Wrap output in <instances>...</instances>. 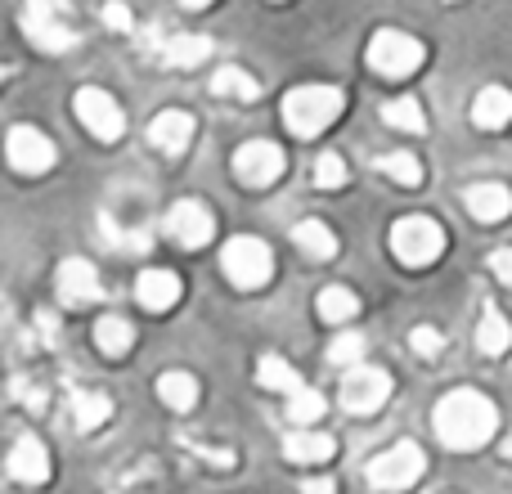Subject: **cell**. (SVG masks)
<instances>
[{
	"instance_id": "cell-1",
	"label": "cell",
	"mask_w": 512,
	"mask_h": 494,
	"mask_svg": "<svg viewBox=\"0 0 512 494\" xmlns=\"http://www.w3.org/2000/svg\"><path fill=\"white\" fill-rule=\"evenodd\" d=\"M499 427V409L490 405V396L481 391H450V396L436 405V436H441L450 450H481V445L495 436Z\"/></svg>"
},
{
	"instance_id": "cell-2",
	"label": "cell",
	"mask_w": 512,
	"mask_h": 494,
	"mask_svg": "<svg viewBox=\"0 0 512 494\" xmlns=\"http://www.w3.org/2000/svg\"><path fill=\"white\" fill-rule=\"evenodd\" d=\"M342 108H346V95L337 86H297L283 99V126L292 135H301V140H310L324 126H333L342 117Z\"/></svg>"
},
{
	"instance_id": "cell-3",
	"label": "cell",
	"mask_w": 512,
	"mask_h": 494,
	"mask_svg": "<svg viewBox=\"0 0 512 494\" xmlns=\"http://www.w3.org/2000/svg\"><path fill=\"white\" fill-rule=\"evenodd\" d=\"M427 472V454H423V445L418 441H396L391 450H382L378 459L364 468V477H369V486L373 490H387V494H396V490H409L418 477Z\"/></svg>"
},
{
	"instance_id": "cell-4",
	"label": "cell",
	"mask_w": 512,
	"mask_h": 494,
	"mask_svg": "<svg viewBox=\"0 0 512 494\" xmlns=\"http://www.w3.org/2000/svg\"><path fill=\"white\" fill-rule=\"evenodd\" d=\"M423 59H427L423 41L409 32H391L387 27V32H373V41H369V68L378 72V77L405 81L423 68Z\"/></svg>"
},
{
	"instance_id": "cell-5",
	"label": "cell",
	"mask_w": 512,
	"mask_h": 494,
	"mask_svg": "<svg viewBox=\"0 0 512 494\" xmlns=\"http://www.w3.org/2000/svg\"><path fill=\"white\" fill-rule=\"evenodd\" d=\"M221 265H225V274H230L234 288L256 292V288H265V283H270V274H274V252H270V247H265L261 239H252V234H239V239L225 243Z\"/></svg>"
},
{
	"instance_id": "cell-6",
	"label": "cell",
	"mask_w": 512,
	"mask_h": 494,
	"mask_svg": "<svg viewBox=\"0 0 512 494\" xmlns=\"http://www.w3.org/2000/svg\"><path fill=\"white\" fill-rule=\"evenodd\" d=\"M391 252L405 265H432L436 256L445 252V230L432 221V216H405V221L391 225Z\"/></svg>"
},
{
	"instance_id": "cell-7",
	"label": "cell",
	"mask_w": 512,
	"mask_h": 494,
	"mask_svg": "<svg viewBox=\"0 0 512 494\" xmlns=\"http://www.w3.org/2000/svg\"><path fill=\"white\" fill-rule=\"evenodd\" d=\"M77 117H81V126H86L95 140H104V144H117L122 140V131H126L122 104H117L108 90H99V86L77 90Z\"/></svg>"
},
{
	"instance_id": "cell-8",
	"label": "cell",
	"mask_w": 512,
	"mask_h": 494,
	"mask_svg": "<svg viewBox=\"0 0 512 494\" xmlns=\"http://www.w3.org/2000/svg\"><path fill=\"white\" fill-rule=\"evenodd\" d=\"M391 396V378L387 369H373V364H355L342 378V409L346 414H378Z\"/></svg>"
},
{
	"instance_id": "cell-9",
	"label": "cell",
	"mask_w": 512,
	"mask_h": 494,
	"mask_svg": "<svg viewBox=\"0 0 512 494\" xmlns=\"http://www.w3.org/2000/svg\"><path fill=\"white\" fill-rule=\"evenodd\" d=\"M5 153L18 176H45L54 167V140L45 131H36V126H14L5 140Z\"/></svg>"
},
{
	"instance_id": "cell-10",
	"label": "cell",
	"mask_w": 512,
	"mask_h": 494,
	"mask_svg": "<svg viewBox=\"0 0 512 494\" xmlns=\"http://www.w3.org/2000/svg\"><path fill=\"white\" fill-rule=\"evenodd\" d=\"M283 149L279 144H270V140H252V144H243L239 153H234V180L239 185H248V189H265V185H274V180L283 176Z\"/></svg>"
},
{
	"instance_id": "cell-11",
	"label": "cell",
	"mask_w": 512,
	"mask_h": 494,
	"mask_svg": "<svg viewBox=\"0 0 512 494\" xmlns=\"http://www.w3.org/2000/svg\"><path fill=\"white\" fill-rule=\"evenodd\" d=\"M162 230H167L171 243H180V247H189V252H198V247H207V239L216 234V221H212V212H207L198 198H180V203L167 212Z\"/></svg>"
},
{
	"instance_id": "cell-12",
	"label": "cell",
	"mask_w": 512,
	"mask_h": 494,
	"mask_svg": "<svg viewBox=\"0 0 512 494\" xmlns=\"http://www.w3.org/2000/svg\"><path fill=\"white\" fill-rule=\"evenodd\" d=\"M54 288H59L63 306H95V301H104L99 270L86 261V256H68V261L59 265V279H54Z\"/></svg>"
},
{
	"instance_id": "cell-13",
	"label": "cell",
	"mask_w": 512,
	"mask_h": 494,
	"mask_svg": "<svg viewBox=\"0 0 512 494\" xmlns=\"http://www.w3.org/2000/svg\"><path fill=\"white\" fill-rule=\"evenodd\" d=\"M194 117L180 113V108H167V113H158L149 122V144L158 153H167V158H180V153L194 144Z\"/></svg>"
},
{
	"instance_id": "cell-14",
	"label": "cell",
	"mask_w": 512,
	"mask_h": 494,
	"mask_svg": "<svg viewBox=\"0 0 512 494\" xmlns=\"http://www.w3.org/2000/svg\"><path fill=\"white\" fill-rule=\"evenodd\" d=\"M9 477L23 481V486H41V481H50V450H45L36 436H18L14 454H9Z\"/></svg>"
},
{
	"instance_id": "cell-15",
	"label": "cell",
	"mask_w": 512,
	"mask_h": 494,
	"mask_svg": "<svg viewBox=\"0 0 512 494\" xmlns=\"http://www.w3.org/2000/svg\"><path fill=\"white\" fill-rule=\"evenodd\" d=\"M135 301H140L144 310H153V315L171 310L180 301V274H171V270H144L140 279H135Z\"/></svg>"
},
{
	"instance_id": "cell-16",
	"label": "cell",
	"mask_w": 512,
	"mask_h": 494,
	"mask_svg": "<svg viewBox=\"0 0 512 494\" xmlns=\"http://www.w3.org/2000/svg\"><path fill=\"white\" fill-rule=\"evenodd\" d=\"M472 122L481 131H504L512 122V90L508 86H486L477 99H472Z\"/></svg>"
},
{
	"instance_id": "cell-17",
	"label": "cell",
	"mask_w": 512,
	"mask_h": 494,
	"mask_svg": "<svg viewBox=\"0 0 512 494\" xmlns=\"http://www.w3.org/2000/svg\"><path fill=\"white\" fill-rule=\"evenodd\" d=\"M463 203H468V212L477 216V221L495 225L512 216V189L508 185H472L468 194H463Z\"/></svg>"
},
{
	"instance_id": "cell-18",
	"label": "cell",
	"mask_w": 512,
	"mask_h": 494,
	"mask_svg": "<svg viewBox=\"0 0 512 494\" xmlns=\"http://www.w3.org/2000/svg\"><path fill=\"white\" fill-rule=\"evenodd\" d=\"M23 32H27V41H32L36 50H45V54H63V50H72V45H77V32H72L68 23H59V18L27 14L23 18Z\"/></svg>"
},
{
	"instance_id": "cell-19",
	"label": "cell",
	"mask_w": 512,
	"mask_h": 494,
	"mask_svg": "<svg viewBox=\"0 0 512 494\" xmlns=\"http://www.w3.org/2000/svg\"><path fill=\"white\" fill-rule=\"evenodd\" d=\"M292 243H297V252L310 256V261H333L337 256V234L328 230L324 221H301L297 230H292Z\"/></svg>"
},
{
	"instance_id": "cell-20",
	"label": "cell",
	"mask_w": 512,
	"mask_h": 494,
	"mask_svg": "<svg viewBox=\"0 0 512 494\" xmlns=\"http://www.w3.org/2000/svg\"><path fill=\"white\" fill-rule=\"evenodd\" d=\"M283 454H288L292 463H328L337 454V441L324 432H292L288 441H283Z\"/></svg>"
},
{
	"instance_id": "cell-21",
	"label": "cell",
	"mask_w": 512,
	"mask_h": 494,
	"mask_svg": "<svg viewBox=\"0 0 512 494\" xmlns=\"http://www.w3.org/2000/svg\"><path fill=\"white\" fill-rule=\"evenodd\" d=\"M158 396L167 409H176V414H189V409L198 405V382L194 373H180V369H167L158 378Z\"/></svg>"
},
{
	"instance_id": "cell-22",
	"label": "cell",
	"mask_w": 512,
	"mask_h": 494,
	"mask_svg": "<svg viewBox=\"0 0 512 494\" xmlns=\"http://www.w3.org/2000/svg\"><path fill=\"white\" fill-rule=\"evenodd\" d=\"M68 409H72V423H77V432H95V427H104L108 414H113L108 396H99V391H72Z\"/></svg>"
},
{
	"instance_id": "cell-23",
	"label": "cell",
	"mask_w": 512,
	"mask_h": 494,
	"mask_svg": "<svg viewBox=\"0 0 512 494\" xmlns=\"http://www.w3.org/2000/svg\"><path fill=\"white\" fill-rule=\"evenodd\" d=\"M203 59H212V36H171L162 45V63L171 68H198Z\"/></svg>"
},
{
	"instance_id": "cell-24",
	"label": "cell",
	"mask_w": 512,
	"mask_h": 494,
	"mask_svg": "<svg viewBox=\"0 0 512 494\" xmlns=\"http://www.w3.org/2000/svg\"><path fill=\"white\" fill-rule=\"evenodd\" d=\"M131 342H135V328L126 324L122 315H104L95 324V346L108 355V360H122V355L131 351Z\"/></svg>"
},
{
	"instance_id": "cell-25",
	"label": "cell",
	"mask_w": 512,
	"mask_h": 494,
	"mask_svg": "<svg viewBox=\"0 0 512 494\" xmlns=\"http://www.w3.org/2000/svg\"><path fill=\"white\" fill-rule=\"evenodd\" d=\"M477 346L486 355H508L512 351V324L504 319V310L486 306V315H481V328H477Z\"/></svg>"
},
{
	"instance_id": "cell-26",
	"label": "cell",
	"mask_w": 512,
	"mask_h": 494,
	"mask_svg": "<svg viewBox=\"0 0 512 494\" xmlns=\"http://www.w3.org/2000/svg\"><path fill=\"white\" fill-rule=\"evenodd\" d=\"M382 122L396 126V131H405V135H423V131H427L423 104H418V99H409V95H400V99H391V104H382Z\"/></svg>"
},
{
	"instance_id": "cell-27",
	"label": "cell",
	"mask_w": 512,
	"mask_h": 494,
	"mask_svg": "<svg viewBox=\"0 0 512 494\" xmlns=\"http://www.w3.org/2000/svg\"><path fill=\"white\" fill-rule=\"evenodd\" d=\"M212 95L239 99V104H256V99H261V86H256V81L243 68H221L212 77Z\"/></svg>"
},
{
	"instance_id": "cell-28",
	"label": "cell",
	"mask_w": 512,
	"mask_h": 494,
	"mask_svg": "<svg viewBox=\"0 0 512 494\" xmlns=\"http://www.w3.org/2000/svg\"><path fill=\"white\" fill-rule=\"evenodd\" d=\"M256 382H261L265 391H283V396H292V391L306 387V382L297 378V369H292L288 360H279V355H265L261 369H256Z\"/></svg>"
},
{
	"instance_id": "cell-29",
	"label": "cell",
	"mask_w": 512,
	"mask_h": 494,
	"mask_svg": "<svg viewBox=\"0 0 512 494\" xmlns=\"http://www.w3.org/2000/svg\"><path fill=\"white\" fill-rule=\"evenodd\" d=\"M315 310H319V319H328V324H346V319L360 315V301H355L351 288H324L315 297Z\"/></svg>"
},
{
	"instance_id": "cell-30",
	"label": "cell",
	"mask_w": 512,
	"mask_h": 494,
	"mask_svg": "<svg viewBox=\"0 0 512 494\" xmlns=\"http://www.w3.org/2000/svg\"><path fill=\"white\" fill-rule=\"evenodd\" d=\"M378 167H382V176H391L405 189L423 185V162H418L414 153H387V158H378Z\"/></svg>"
},
{
	"instance_id": "cell-31",
	"label": "cell",
	"mask_w": 512,
	"mask_h": 494,
	"mask_svg": "<svg viewBox=\"0 0 512 494\" xmlns=\"http://www.w3.org/2000/svg\"><path fill=\"white\" fill-rule=\"evenodd\" d=\"M288 418L297 427H310L315 418H324V396H319V391H310V387L292 391V396H288Z\"/></svg>"
},
{
	"instance_id": "cell-32",
	"label": "cell",
	"mask_w": 512,
	"mask_h": 494,
	"mask_svg": "<svg viewBox=\"0 0 512 494\" xmlns=\"http://www.w3.org/2000/svg\"><path fill=\"white\" fill-rule=\"evenodd\" d=\"M346 180H351V171H346L342 153H324V158L315 162V185L319 189H342Z\"/></svg>"
},
{
	"instance_id": "cell-33",
	"label": "cell",
	"mask_w": 512,
	"mask_h": 494,
	"mask_svg": "<svg viewBox=\"0 0 512 494\" xmlns=\"http://www.w3.org/2000/svg\"><path fill=\"white\" fill-rule=\"evenodd\" d=\"M328 360L333 364H360L364 360V337L360 333H337L328 346Z\"/></svg>"
},
{
	"instance_id": "cell-34",
	"label": "cell",
	"mask_w": 512,
	"mask_h": 494,
	"mask_svg": "<svg viewBox=\"0 0 512 494\" xmlns=\"http://www.w3.org/2000/svg\"><path fill=\"white\" fill-rule=\"evenodd\" d=\"M409 346H414V351L418 355H423V360H436V355H441L445 351V337L441 333H436V328H414V333H409Z\"/></svg>"
},
{
	"instance_id": "cell-35",
	"label": "cell",
	"mask_w": 512,
	"mask_h": 494,
	"mask_svg": "<svg viewBox=\"0 0 512 494\" xmlns=\"http://www.w3.org/2000/svg\"><path fill=\"white\" fill-rule=\"evenodd\" d=\"M99 18H104L108 27H113V32H131L135 27V18H131V9L122 5V0H108L104 9H99Z\"/></svg>"
},
{
	"instance_id": "cell-36",
	"label": "cell",
	"mask_w": 512,
	"mask_h": 494,
	"mask_svg": "<svg viewBox=\"0 0 512 494\" xmlns=\"http://www.w3.org/2000/svg\"><path fill=\"white\" fill-rule=\"evenodd\" d=\"M490 274L512 288V247H499V252H490Z\"/></svg>"
},
{
	"instance_id": "cell-37",
	"label": "cell",
	"mask_w": 512,
	"mask_h": 494,
	"mask_svg": "<svg viewBox=\"0 0 512 494\" xmlns=\"http://www.w3.org/2000/svg\"><path fill=\"white\" fill-rule=\"evenodd\" d=\"M68 5H72V0H27V14H36V18H63V14H68Z\"/></svg>"
},
{
	"instance_id": "cell-38",
	"label": "cell",
	"mask_w": 512,
	"mask_h": 494,
	"mask_svg": "<svg viewBox=\"0 0 512 494\" xmlns=\"http://www.w3.org/2000/svg\"><path fill=\"white\" fill-rule=\"evenodd\" d=\"M301 494H337V486L328 477H315V481H306V486H301Z\"/></svg>"
},
{
	"instance_id": "cell-39",
	"label": "cell",
	"mask_w": 512,
	"mask_h": 494,
	"mask_svg": "<svg viewBox=\"0 0 512 494\" xmlns=\"http://www.w3.org/2000/svg\"><path fill=\"white\" fill-rule=\"evenodd\" d=\"M180 5H185V9H207L212 0H180Z\"/></svg>"
},
{
	"instance_id": "cell-40",
	"label": "cell",
	"mask_w": 512,
	"mask_h": 494,
	"mask_svg": "<svg viewBox=\"0 0 512 494\" xmlns=\"http://www.w3.org/2000/svg\"><path fill=\"white\" fill-rule=\"evenodd\" d=\"M504 454H508V459H512V432H508V441H504Z\"/></svg>"
}]
</instances>
